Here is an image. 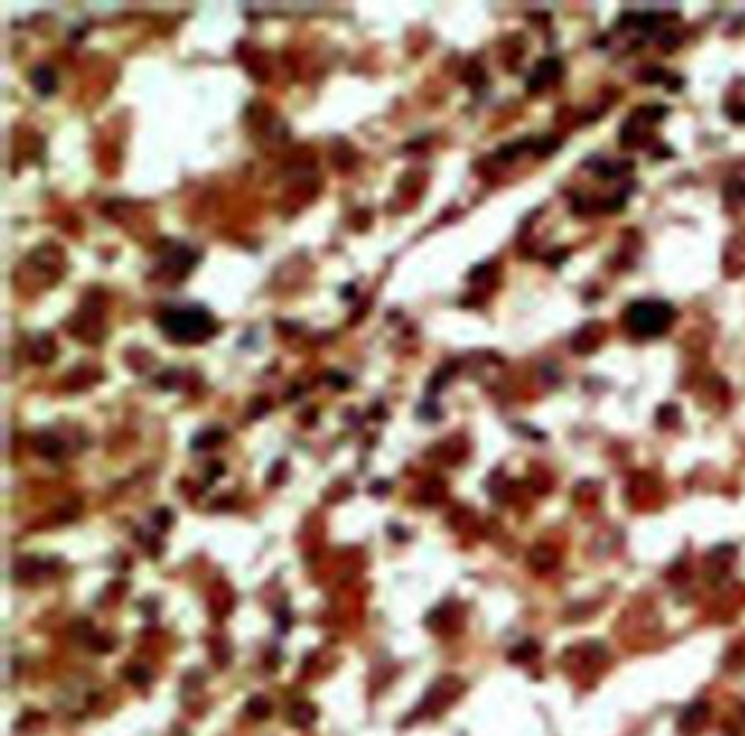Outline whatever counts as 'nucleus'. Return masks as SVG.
I'll list each match as a JSON object with an SVG mask.
<instances>
[{
    "instance_id": "obj_1",
    "label": "nucleus",
    "mask_w": 745,
    "mask_h": 736,
    "mask_svg": "<svg viewBox=\"0 0 745 736\" xmlns=\"http://www.w3.org/2000/svg\"><path fill=\"white\" fill-rule=\"evenodd\" d=\"M673 318H675L673 306L658 303V300H644V303H635L626 309V326L640 338L661 335L673 323Z\"/></svg>"
},
{
    "instance_id": "obj_2",
    "label": "nucleus",
    "mask_w": 745,
    "mask_h": 736,
    "mask_svg": "<svg viewBox=\"0 0 745 736\" xmlns=\"http://www.w3.org/2000/svg\"><path fill=\"white\" fill-rule=\"evenodd\" d=\"M161 326L175 340H201L213 329V320L204 309H175V311L163 314Z\"/></svg>"
}]
</instances>
